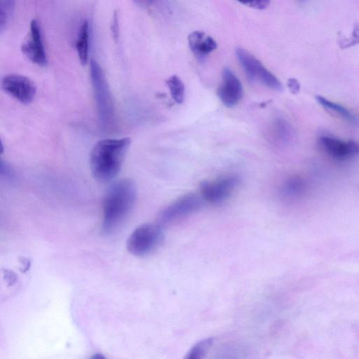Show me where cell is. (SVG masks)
I'll return each mask as SVG.
<instances>
[{
	"instance_id": "obj_1",
	"label": "cell",
	"mask_w": 359,
	"mask_h": 359,
	"mask_svg": "<svg viewBox=\"0 0 359 359\" xmlns=\"http://www.w3.org/2000/svg\"><path fill=\"white\" fill-rule=\"evenodd\" d=\"M137 199V188L130 179L113 183L102 201V231L111 235L116 231L132 212Z\"/></svg>"
},
{
	"instance_id": "obj_2",
	"label": "cell",
	"mask_w": 359,
	"mask_h": 359,
	"mask_svg": "<svg viewBox=\"0 0 359 359\" xmlns=\"http://www.w3.org/2000/svg\"><path fill=\"white\" fill-rule=\"evenodd\" d=\"M130 137L104 138L99 140L90 153V168L93 177L109 182L119 173L130 147Z\"/></svg>"
},
{
	"instance_id": "obj_3",
	"label": "cell",
	"mask_w": 359,
	"mask_h": 359,
	"mask_svg": "<svg viewBox=\"0 0 359 359\" xmlns=\"http://www.w3.org/2000/svg\"><path fill=\"white\" fill-rule=\"evenodd\" d=\"M164 238L162 226L159 224H144L130 233L126 241L128 251L136 257L151 254L162 243Z\"/></svg>"
},
{
	"instance_id": "obj_4",
	"label": "cell",
	"mask_w": 359,
	"mask_h": 359,
	"mask_svg": "<svg viewBox=\"0 0 359 359\" xmlns=\"http://www.w3.org/2000/svg\"><path fill=\"white\" fill-rule=\"evenodd\" d=\"M236 55L248 78L253 82L276 90L283 89L282 83L253 55L244 48L238 47Z\"/></svg>"
},
{
	"instance_id": "obj_5",
	"label": "cell",
	"mask_w": 359,
	"mask_h": 359,
	"mask_svg": "<svg viewBox=\"0 0 359 359\" xmlns=\"http://www.w3.org/2000/svg\"><path fill=\"white\" fill-rule=\"evenodd\" d=\"M90 76L100 121L108 126L114 118L113 103L103 72L94 60L90 62Z\"/></svg>"
},
{
	"instance_id": "obj_6",
	"label": "cell",
	"mask_w": 359,
	"mask_h": 359,
	"mask_svg": "<svg viewBox=\"0 0 359 359\" xmlns=\"http://www.w3.org/2000/svg\"><path fill=\"white\" fill-rule=\"evenodd\" d=\"M204 200L200 194H186L165 207L158 214V224L163 226L187 217L201 208Z\"/></svg>"
},
{
	"instance_id": "obj_7",
	"label": "cell",
	"mask_w": 359,
	"mask_h": 359,
	"mask_svg": "<svg viewBox=\"0 0 359 359\" xmlns=\"http://www.w3.org/2000/svg\"><path fill=\"white\" fill-rule=\"evenodd\" d=\"M239 178L235 175H226L201 184L200 195L204 201L219 203L227 199L237 188Z\"/></svg>"
},
{
	"instance_id": "obj_8",
	"label": "cell",
	"mask_w": 359,
	"mask_h": 359,
	"mask_svg": "<svg viewBox=\"0 0 359 359\" xmlns=\"http://www.w3.org/2000/svg\"><path fill=\"white\" fill-rule=\"evenodd\" d=\"M3 90L23 104L31 102L36 94V86L29 78L18 74H6L1 79Z\"/></svg>"
},
{
	"instance_id": "obj_9",
	"label": "cell",
	"mask_w": 359,
	"mask_h": 359,
	"mask_svg": "<svg viewBox=\"0 0 359 359\" xmlns=\"http://www.w3.org/2000/svg\"><path fill=\"white\" fill-rule=\"evenodd\" d=\"M22 52L33 63L45 66L48 62L41 30L38 21L30 22L29 29L21 45Z\"/></svg>"
},
{
	"instance_id": "obj_10",
	"label": "cell",
	"mask_w": 359,
	"mask_h": 359,
	"mask_svg": "<svg viewBox=\"0 0 359 359\" xmlns=\"http://www.w3.org/2000/svg\"><path fill=\"white\" fill-rule=\"evenodd\" d=\"M217 95L227 107L236 106L243 95L242 83L236 75L228 67L222 71V80L217 89Z\"/></svg>"
},
{
	"instance_id": "obj_11",
	"label": "cell",
	"mask_w": 359,
	"mask_h": 359,
	"mask_svg": "<svg viewBox=\"0 0 359 359\" xmlns=\"http://www.w3.org/2000/svg\"><path fill=\"white\" fill-rule=\"evenodd\" d=\"M319 144L325 151L334 158L345 160L359 155V143L353 140H342L323 135Z\"/></svg>"
},
{
	"instance_id": "obj_12",
	"label": "cell",
	"mask_w": 359,
	"mask_h": 359,
	"mask_svg": "<svg viewBox=\"0 0 359 359\" xmlns=\"http://www.w3.org/2000/svg\"><path fill=\"white\" fill-rule=\"evenodd\" d=\"M188 43L191 52L198 57L203 58L217 49L215 40L201 31H194L188 36Z\"/></svg>"
},
{
	"instance_id": "obj_13",
	"label": "cell",
	"mask_w": 359,
	"mask_h": 359,
	"mask_svg": "<svg viewBox=\"0 0 359 359\" xmlns=\"http://www.w3.org/2000/svg\"><path fill=\"white\" fill-rule=\"evenodd\" d=\"M89 29L88 22L83 20L79 27L76 42L79 58L82 65H86L88 59Z\"/></svg>"
},
{
	"instance_id": "obj_14",
	"label": "cell",
	"mask_w": 359,
	"mask_h": 359,
	"mask_svg": "<svg viewBox=\"0 0 359 359\" xmlns=\"http://www.w3.org/2000/svg\"><path fill=\"white\" fill-rule=\"evenodd\" d=\"M316 99L324 108L334 111L347 121L355 123L357 121L355 116L342 105L333 102L320 95L316 96Z\"/></svg>"
},
{
	"instance_id": "obj_15",
	"label": "cell",
	"mask_w": 359,
	"mask_h": 359,
	"mask_svg": "<svg viewBox=\"0 0 359 359\" xmlns=\"http://www.w3.org/2000/svg\"><path fill=\"white\" fill-rule=\"evenodd\" d=\"M173 100L177 104H182L185 98V87L183 81L177 75H172L166 80Z\"/></svg>"
},
{
	"instance_id": "obj_16",
	"label": "cell",
	"mask_w": 359,
	"mask_h": 359,
	"mask_svg": "<svg viewBox=\"0 0 359 359\" xmlns=\"http://www.w3.org/2000/svg\"><path fill=\"white\" fill-rule=\"evenodd\" d=\"M212 344V338L203 339L195 344L183 359H203Z\"/></svg>"
},
{
	"instance_id": "obj_17",
	"label": "cell",
	"mask_w": 359,
	"mask_h": 359,
	"mask_svg": "<svg viewBox=\"0 0 359 359\" xmlns=\"http://www.w3.org/2000/svg\"><path fill=\"white\" fill-rule=\"evenodd\" d=\"M273 130L276 139L281 142L287 141L291 136V128L290 125L283 119H278L274 123Z\"/></svg>"
},
{
	"instance_id": "obj_18",
	"label": "cell",
	"mask_w": 359,
	"mask_h": 359,
	"mask_svg": "<svg viewBox=\"0 0 359 359\" xmlns=\"http://www.w3.org/2000/svg\"><path fill=\"white\" fill-rule=\"evenodd\" d=\"M13 8V2L11 1H0V27L4 29Z\"/></svg>"
},
{
	"instance_id": "obj_19",
	"label": "cell",
	"mask_w": 359,
	"mask_h": 359,
	"mask_svg": "<svg viewBox=\"0 0 359 359\" xmlns=\"http://www.w3.org/2000/svg\"><path fill=\"white\" fill-rule=\"evenodd\" d=\"M269 1L266 0H259V1H252L248 2H242L243 4L246 5L248 7L262 10L268 7L269 5Z\"/></svg>"
},
{
	"instance_id": "obj_20",
	"label": "cell",
	"mask_w": 359,
	"mask_h": 359,
	"mask_svg": "<svg viewBox=\"0 0 359 359\" xmlns=\"http://www.w3.org/2000/svg\"><path fill=\"white\" fill-rule=\"evenodd\" d=\"M287 86L293 94H296L299 92L300 85L296 79L291 78L287 81Z\"/></svg>"
},
{
	"instance_id": "obj_21",
	"label": "cell",
	"mask_w": 359,
	"mask_h": 359,
	"mask_svg": "<svg viewBox=\"0 0 359 359\" xmlns=\"http://www.w3.org/2000/svg\"><path fill=\"white\" fill-rule=\"evenodd\" d=\"M90 359H107L102 354L96 353L93 355Z\"/></svg>"
}]
</instances>
